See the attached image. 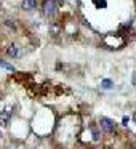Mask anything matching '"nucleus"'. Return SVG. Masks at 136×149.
<instances>
[{
  "instance_id": "nucleus-11",
  "label": "nucleus",
  "mask_w": 136,
  "mask_h": 149,
  "mask_svg": "<svg viewBox=\"0 0 136 149\" xmlns=\"http://www.w3.org/2000/svg\"><path fill=\"white\" fill-rule=\"evenodd\" d=\"M133 120H135V123H136V114H135V116H133Z\"/></svg>"
},
{
  "instance_id": "nucleus-12",
  "label": "nucleus",
  "mask_w": 136,
  "mask_h": 149,
  "mask_svg": "<svg viewBox=\"0 0 136 149\" xmlns=\"http://www.w3.org/2000/svg\"><path fill=\"white\" fill-rule=\"evenodd\" d=\"M106 149H109V148H106Z\"/></svg>"
},
{
  "instance_id": "nucleus-7",
  "label": "nucleus",
  "mask_w": 136,
  "mask_h": 149,
  "mask_svg": "<svg viewBox=\"0 0 136 149\" xmlns=\"http://www.w3.org/2000/svg\"><path fill=\"white\" fill-rule=\"evenodd\" d=\"M93 5L96 8H106L107 7V0H93Z\"/></svg>"
},
{
  "instance_id": "nucleus-5",
  "label": "nucleus",
  "mask_w": 136,
  "mask_h": 149,
  "mask_svg": "<svg viewBox=\"0 0 136 149\" xmlns=\"http://www.w3.org/2000/svg\"><path fill=\"white\" fill-rule=\"evenodd\" d=\"M7 55L10 56V58H16L18 56V47L16 45H10L7 48Z\"/></svg>"
},
{
  "instance_id": "nucleus-10",
  "label": "nucleus",
  "mask_w": 136,
  "mask_h": 149,
  "mask_svg": "<svg viewBox=\"0 0 136 149\" xmlns=\"http://www.w3.org/2000/svg\"><path fill=\"white\" fill-rule=\"evenodd\" d=\"M128 120H130L128 117H123V119H122V125H123V127H126V125H128Z\"/></svg>"
},
{
  "instance_id": "nucleus-4",
  "label": "nucleus",
  "mask_w": 136,
  "mask_h": 149,
  "mask_svg": "<svg viewBox=\"0 0 136 149\" xmlns=\"http://www.w3.org/2000/svg\"><path fill=\"white\" fill-rule=\"evenodd\" d=\"M35 0H23V3H21V8L26 11H32L34 8H35Z\"/></svg>"
},
{
  "instance_id": "nucleus-1",
  "label": "nucleus",
  "mask_w": 136,
  "mask_h": 149,
  "mask_svg": "<svg viewBox=\"0 0 136 149\" xmlns=\"http://www.w3.org/2000/svg\"><path fill=\"white\" fill-rule=\"evenodd\" d=\"M43 15H45L46 18H53L56 15V3H55V0H45L43 2Z\"/></svg>"
},
{
  "instance_id": "nucleus-2",
  "label": "nucleus",
  "mask_w": 136,
  "mask_h": 149,
  "mask_svg": "<svg viewBox=\"0 0 136 149\" xmlns=\"http://www.w3.org/2000/svg\"><path fill=\"white\" fill-rule=\"evenodd\" d=\"M99 127H101V128H103L106 133H112L114 130H115V123H114V120L107 119V117H101Z\"/></svg>"
},
{
  "instance_id": "nucleus-9",
  "label": "nucleus",
  "mask_w": 136,
  "mask_h": 149,
  "mask_svg": "<svg viewBox=\"0 0 136 149\" xmlns=\"http://www.w3.org/2000/svg\"><path fill=\"white\" fill-rule=\"evenodd\" d=\"M93 139H94V141H98V139H99V133H98L96 128H93Z\"/></svg>"
},
{
  "instance_id": "nucleus-6",
  "label": "nucleus",
  "mask_w": 136,
  "mask_h": 149,
  "mask_svg": "<svg viewBox=\"0 0 136 149\" xmlns=\"http://www.w3.org/2000/svg\"><path fill=\"white\" fill-rule=\"evenodd\" d=\"M101 87H103L104 90H109V88L114 87V82L110 80V79H104V80L101 82Z\"/></svg>"
},
{
  "instance_id": "nucleus-3",
  "label": "nucleus",
  "mask_w": 136,
  "mask_h": 149,
  "mask_svg": "<svg viewBox=\"0 0 136 149\" xmlns=\"http://www.w3.org/2000/svg\"><path fill=\"white\" fill-rule=\"evenodd\" d=\"M11 116H13V111H11V109H5L3 112L0 114V123H2V125H8Z\"/></svg>"
},
{
  "instance_id": "nucleus-8",
  "label": "nucleus",
  "mask_w": 136,
  "mask_h": 149,
  "mask_svg": "<svg viewBox=\"0 0 136 149\" xmlns=\"http://www.w3.org/2000/svg\"><path fill=\"white\" fill-rule=\"evenodd\" d=\"M0 66H2V68H5L7 71H11V72L15 71V68H13V66H11V64H8V63H5V61H0Z\"/></svg>"
}]
</instances>
